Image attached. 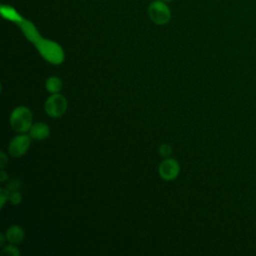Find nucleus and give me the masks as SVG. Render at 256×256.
<instances>
[{
  "label": "nucleus",
  "instance_id": "6e6552de",
  "mask_svg": "<svg viewBox=\"0 0 256 256\" xmlns=\"http://www.w3.org/2000/svg\"><path fill=\"white\" fill-rule=\"evenodd\" d=\"M46 89L51 93H58L62 89V82L58 77L52 76L46 81Z\"/></svg>",
  "mask_w": 256,
  "mask_h": 256
},
{
  "label": "nucleus",
  "instance_id": "9d476101",
  "mask_svg": "<svg viewBox=\"0 0 256 256\" xmlns=\"http://www.w3.org/2000/svg\"><path fill=\"white\" fill-rule=\"evenodd\" d=\"M21 187V183L19 180L17 179H10L8 180L7 184H6V188L10 191V192H15L18 191Z\"/></svg>",
  "mask_w": 256,
  "mask_h": 256
},
{
  "label": "nucleus",
  "instance_id": "f257e3e1",
  "mask_svg": "<svg viewBox=\"0 0 256 256\" xmlns=\"http://www.w3.org/2000/svg\"><path fill=\"white\" fill-rule=\"evenodd\" d=\"M33 116L31 111L24 106L17 107L13 110L10 117V124L14 131L23 133L29 131L32 126Z\"/></svg>",
  "mask_w": 256,
  "mask_h": 256
},
{
  "label": "nucleus",
  "instance_id": "f3484780",
  "mask_svg": "<svg viewBox=\"0 0 256 256\" xmlns=\"http://www.w3.org/2000/svg\"><path fill=\"white\" fill-rule=\"evenodd\" d=\"M162 1H163V2H165V3H167V4H168V3H170V2H172V1H173V0H162Z\"/></svg>",
  "mask_w": 256,
  "mask_h": 256
},
{
  "label": "nucleus",
  "instance_id": "423d86ee",
  "mask_svg": "<svg viewBox=\"0 0 256 256\" xmlns=\"http://www.w3.org/2000/svg\"><path fill=\"white\" fill-rule=\"evenodd\" d=\"M30 137L35 140H43L49 136V127L44 123H35L30 128Z\"/></svg>",
  "mask_w": 256,
  "mask_h": 256
},
{
  "label": "nucleus",
  "instance_id": "dca6fc26",
  "mask_svg": "<svg viewBox=\"0 0 256 256\" xmlns=\"http://www.w3.org/2000/svg\"><path fill=\"white\" fill-rule=\"evenodd\" d=\"M5 239H7V238H6V235L4 236L3 234H0V245H3V244H4Z\"/></svg>",
  "mask_w": 256,
  "mask_h": 256
},
{
  "label": "nucleus",
  "instance_id": "0eeeda50",
  "mask_svg": "<svg viewBox=\"0 0 256 256\" xmlns=\"http://www.w3.org/2000/svg\"><path fill=\"white\" fill-rule=\"evenodd\" d=\"M6 238L7 240L12 244H18L20 243L24 238V231L23 229L18 225H12L10 226L6 231Z\"/></svg>",
  "mask_w": 256,
  "mask_h": 256
},
{
  "label": "nucleus",
  "instance_id": "1a4fd4ad",
  "mask_svg": "<svg viewBox=\"0 0 256 256\" xmlns=\"http://www.w3.org/2000/svg\"><path fill=\"white\" fill-rule=\"evenodd\" d=\"M2 255H4V256H19L20 251L18 250V248L16 246H14L11 243V245H8L5 248H3Z\"/></svg>",
  "mask_w": 256,
  "mask_h": 256
},
{
  "label": "nucleus",
  "instance_id": "ddd939ff",
  "mask_svg": "<svg viewBox=\"0 0 256 256\" xmlns=\"http://www.w3.org/2000/svg\"><path fill=\"white\" fill-rule=\"evenodd\" d=\"M9 200H10V201H11V203H12V204H14V205L19 204V203L21 202V200H22L21 194H20L18 191L12 192V193L10 194V198H9Z\"/></svg>",
  "mask_w": 256,
  "mask_h": 256
},
{
  "label": "nucleus",
  "instance_id": "39448f33",
  "mask_svg": "<svg viewBox=\"0 0 256 256\" xmlns=\"http://www.w3.org/2000/svg\"><path fill=\"white\" fill-rule=\"evenodd\" d=\"M30 146V137L27 135H18L12 139L9 144V153L14 157L24 155Z\"/></svg>",
  "mask_w": 256,
  "mask_h": 256
},
{
  "label": "nucleus",
  "instance_id": "f8f14e48",
  "mask_svg": "<svg viewBox=\"0 0 256 256\" xmlns=\"http://www.w3.org/2000/svg\"><path fill=\"white\" fill-rule=\"evenodd\" d=\"M9 198H10V191H9L7 188H6V189L1 188V189H0V200H1L0 205H1V207L4 206L5 202H6Z\"/></svg>",
  "mask_w": 256,
  "mask_h": 256
},
{
  "label": "nucleus",
  "instance_id": "f03ea898",
  "mask_svg": "<svg viewBox=\"0 0 256 256\" xmlns=\"http://www.w3.org/2000/svg\"><path fill=\"white\" fill-rule=\"evenodd\" d=\"M148 15L151 21L155 24L164 25L170 21L171 10L167 3L162 0H156L149 5Z\"/></svg>",
  "mask_w": 256,
  "mask_h": 256
},
{
  "label": "nucleus",
  "instance_id": "2eb2a0df",
  "mask_svg": "<svg viewBox=\"0 0 256 256\" xmlns=\"http://www.w3.org/2000/svg\"><path fill=\"white\" fill-rule=\"evenodd\" d=\"M8 179V174L5 172V171H1L0 172V181H2V182H4V181H6Z\"/></svg>",
  "mask_w": 256,
  "mask_h": 256
},
{
  "label": "nucleus",
  "instance_id": "9b49d317",
  "mask_svg": "<svg viewBox=\"0 0 256 256\" xmlns=\"http://www.w3.org/2000/svg\"><path fill=\"white\" fill-rule=\"evenodd\" d=\"M159 154L163 157H169L172 154V147L169 144H162L159 147Z\"/></svg>",
  "mask_w": 256,
  "mask_h": 256
},
{
  "label": "nucleus",
  "instance_id": "20e7f679",
  "mask_svg": "<svg viewBox=\"0 0 256 256\" xmlns=\"http://www.w3.org/2000/svg\"><path fill=\"white\" fill-rule=\"evenodd\" d=\"M159 174L165 180H173L176 178L180 171L179 163L171 158H166L159 165Z\"/></svg>",
  "mask_w": 256,
  "mask_h": 256
},
{
  "label": "nucleus",
  "instance_id": "7ed1b4c3",
  "mask_svg": "<svg viewBox=\"0 0 256 256\" xmlns=\"http://www.w3.org/2000/svg\"><path fill=\"white\" fill-rule=\"evenodd\" d=\"M46 113L51 117H60L62 116L67 109V100L64 96L53 93L45 102L44 105Z\"/></svg>",
  "mask_w": 256,
  "mask_h": 256
},
{
  "label": "nucleus",
  "instance_id": "4468645a",
  "mask_svg": "<svg viewBox=\"0 0 256 256\" xmlns=\"http://www.w3.org/2000/svg\"><path fill=\"white\" fill-rule=\"evenodd\" d=\"M7 163H8L7 156L3 151H1V153H0V167L3 169L6 166Z\"/></svg>",
  "mask_w": 256,
  "mask_h": 256
}]
</instances>
